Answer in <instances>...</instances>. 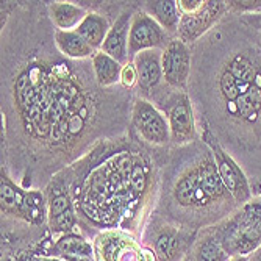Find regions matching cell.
Here are the masks:
<instances>
[{
    "mask_svg": "<svg viewBox=\"0 0 261 261\" xmlns=\"http://www.w3.org/2000/svg\"><path fill=\"white\" fill-rule=\"evenodd\" d=\"M49 216L52 225L60 231H69L75 224V215L67 193H57L49 202Z\"/></svg>",
    "mask_w": 261,
    "mask_h": 261,
    "instance_id": "obj_17",
    "label": "cell"
},
{
    "mask_svg": "<svg viewBox=\"0 0 261 261\" xmlns=\"http://www.w3.org/2000/svg\"><path fill=\"white\" fill-rule=\"evenodd\" d=\"M250 261H261V249L256 250V252L253 253V258H252Z\"/></svg>",
    "mask_w": 261,
    "mask_h": 261,
    "instance_id": "obj_27",
    "label": "cell"
},
{
    "mask_svg": "<svg viewBox=\"0 0 261 261\" xmlns=\"http://www.w3.org/2000/svg\"><path fill=\"white\" fill-rule=\"evenodd\" d=\"M236 16V14H234ZM261 23L238 16L221 30L213 50L210 110L228 153L261 189Z\"/></svg>",
    "mask_w": 261,
    "mask_h": 261,
    "instance_id": "obj_1",
    "label": "cell"
},
{
    "mask_svg": "<svg viewBox=\"0 0 261 261\" xmlns=\"http://www.w3.org/2000/svg\"><path fill=\"white\" fill-rule=\"evenodd\" d=\"M132 19H133L132 11H124L117 17L111 25L107 35V39L100 49L102 52L108 54L121 64H125L130 61L128 60V35H130Z\"/></svg>",
    "mask_w": 261,
    "mask_h": 261,
    "instance_id": "obj_10",
    "label": "cell"
},
{
    "mask_svg": "<svg viewBox=\"0 0 261 261\" xmlns=\"http://www.w3.org/2000/svg\"><path fill=\"white\" fill-rule=\"evenodd\" d=\"M122 66L117 60L110 57L108 54L99 50L94 54L92 57V70H94V77L99 86L107 88L113 86L116 83L121 82V70Z\"/></svg>",
    "mask_w": 261,
    "mask_h": 261,
    "instance_id": "obj_15",
    "label": "cell"
},
{
    "mask_svg": "<svg viewBox=\"0 0 261 261\" xmlns=\"http://www.w3.org/2000/svg\"><path fill=\"white\" fill-rule=\"evenodd\" d=\"M177 5L181 14L177 39L185 44L196 42L228 16L227 2L221 0H178Z\"/></svg>",
    "mask_w": 261,
    "mask_h": 261,
    "instance_id": "obj_4",
    "label": "cell"
},
{
    "mask_svg": "<svg viewBox=\"0 0 261 261\" xmlns=\"http://www.w3.org/2000/svg\"><path fill=\"white\" fill-rule=\"evenodd\" d=\"M168 121L171 128V139L175 144H188L193 142L196 138V119H194V110L193 103L186 94H181L172 103Z\"/></svg>",
    "mask_w": 261,
    "mask_h": 261,
    "instance_id": "obj_9",
    "label": "cell"
},
{
    "mask_svg": "<svg viewBox=\"0 0 261 261\" xmlns=\"http://www.w3.org/2000/svg\"><path fill=\"white\" fill-rule=\"evenodd\" d=\"M110 29H111V25L105 16H102L99 13H88L75 32L92 47L94 50L99 52L107 39Z\"/></svg>",
    "mask_w": 261,
    "mask_h": 261,
    "instance_id": "obj_13",
    "label": "cell"
},
{
    "mask_svg": "<svg viewBox=\"0 0 261 261\" xmlns=\"http://www.w3.org/2000/svg\"><path fill=\"white\" fill-rule=\"evenodd\" d=\"M161 52L160 49L146 50L138 54L132 61L138 72V85L142 91H152L160 85L163 79L161 66Z\"/></svg>",
    "mask_w": 261,
    "mask_h": 261,
    "instance_id": "obj_11",
    "label": "cell"
},
{
    "mask_svg": "<svg viewBox=\"0 0 261 261\" xmlns=\"http://www.w3.org/2000/svg\"><path fill=\"white\" fill-rule=\"evenodd\" d=\"M174 199L180 206L206 211H228L236 205L219 177L210 150L178 178L174 186Z\"/></svg>",
    "mask_w": 261,
    "mask_h": 261,
    "instance_id": "obj_2",
    "label": "cell"
},
{
    "mask_svg": "<svg viewBox=\"0 0 261 261\" xmlns=\"http://www.w3.org/2000/svg\"><path fill=\"white\" fill-rule=\"evenodd\" d=\"M163 79L172 88L183 89L191 72V52L180 39H169L161 52Z\"/></svg>",
    "mask_w": 261,
    "mask_h": 261,
    "instance_id": "obj_8",
    "label": "cell"
},
{
    "mask_svg": "<svg viewBox=\"0 0 261 261\" xmlns=\"http://www.w3.org/2000/svg\"><path fill=\"white\" fill-rule=\"evenodd\" d=\"M27 193L16 186L8 175L2 169V181H0V202H2V208L7 213H14V215L20 216L22 205L25 202Z\"/></svg>",
    "mask_w": 261,
    "mask_h": 261,
    "instance_id": "obj_18",
    "label": "cell"
},
{
    "mask_svg": "<svg viewBox=\"0 0 261 261\" xmlns=\"http://www.w3.org/2000/svg\"><path fill=\"white\" fill-rule=\"evenodd\" d=\"M186 261H191V259H186Z\"/></svg>",
    "mask_w": 261,
    "mask_h": 261,
    "instance_id": "obj_32",
    "label": "cell"
},
{
    "mask_svg": "<svg viewBox=\"0 0 261 261\" xmlns=\"http://www.w3.org/2000/svg\"><path fill=\"white\" fill-rule=\"evenodd\" d=\"M146 13H149L166 33H175L180 23V10L174 0H158V2H147Z\"/></svg>",
    "mask_w": 261,
    "mask_h": 261,
    "instance_id": "obj_16",
    "label": "cell"
},
{
    "mask_svg": "<svg viewBox=\"0 0 261 261\" xmlns=\"http://www.w3.org/2000/svg\"><path fill=\"white\" fill-rule=\"evenodd\" d=\"M55 44L58 47V50L72 60H83V58H89L94 57L96 50L75 32H61L57 30L55 32Z\"/></svg>",
    "mask_w": 261,
    "mask_h": 261,
    "instance_id": "obj_14",
    "label": "cell"
},
{
    "mask_svg": "<svg viewBox=\"0 0 261 261\" xmlns=\"http://www.w3.org/2000/svg\"><path fill=\"white\" fill-rule=\"evenodd\" d=\"M259 23H261V14H259Z\"/></svg>",
    "mask_w": 261,
    "mask_h": 261,
    "instance_id": "obj_31",
    "label": "cell"
},
{
    "mask_svg": "<svg viewBox=\"0 0 261 261\" xmlns=\"http://www.w3.org/2000/svg\"><path fill=\"white\" fill-rule=\"evenodd\" d=\"M41 261H61V259H58V258H44Z\"/></svg>",
    "mask_w": 261,
    "mask_h": 261,
    "instance_id": "obj_28",
    "label": "cell"
},
{
    "mask_svg": "<svg viewBox=\"0 0 261 261\" xmlns=\"http://www.w3.org/2000/svg\"><path fill=\"white\" fill-rule=\"evenodd\" d=\"M177 247H178V238H177V233L174 230L163 231L156 238V243H155L156 255L161 261L171 259L174 256Z\"/></svg>",
    "mask_w": 261,
    "mask_h": 261,
    "instance_id": "obj_22",
    "label": "cell"
},
{
    "mask_svg": "<svg viewBox=\"0 0 261 261\" xmlns=\"http://www.w3.org/2000/svg\"><path fill=\"white\" fill-rule=\"evenodd\" d=\"M125 89H132L135 85H138V72L133 61H128L122 66L121 70V82H119Z\"/></svg>",
    "mask_w": 261,
    "mask_h": 261,
    "instance_id": "obj_24",
    "label": "cell"
},
{
    "mask_svg": "<svg viewBox=\"0 0 261 261\" xmlns=\"http://www.w3.org/2000/svg\"><path fill=\"white\" fill-rule=\"evenodd\" d=\"M58 249L61 253H64V256H86V258L91 256V250H92L85 240L72 234L61 238L58 241Z\"/></svg>",
    "mask_w": 261,
    "mask_h": 261,
    "instance_id": "obj_21",
    "label": "cell"
},
{
    "mask_svg": "<svg viewBox=\"0 0 261 261\" xmlns=\"http://www.w3.org/2000/svg\"><path fill=\"white\" fill-rule=\"evenodd\" d=\"M230 261H250L249 255H234L230 258Z\"/></svg>",
    "mask_w": 261,
    "mask_h": 261,
    "instance_id": "obj_25",
    "label": "cell"
},
{
    "mask_svg": "<svg viewBox=\"0 0 261 261\" xmlns=\"http://www.w3.org/2000/svg\"><path fill=\"white\" fill-rule=\"evenodd\" d=\"M228 14L255 16L261 14V0H230L227 2Z\"/></svg>",
    "mask_w": 261,
    "mask_h": 261,
    "instance_id": "obj_23",
    "label": "cell"
},
{
    "mask_svg": "<svg viewBox=\"0 0 261 261\" xmlns=\"http://www.w3.org/2000/svg\"><path fill=\"white\" fill-rule=\"evenodd\" d=\"M202 139L205 146L211 152L213 158H215L216 168L219 172L221 180L224 181L228 193L234 199L236 205H244L253 199V188L250 185V180L246 174V171L241 168V164L236 161L231 153L221 144V141L216 138L215 132L206 124L202 132Z\"/></svg>",
    "mask_w": 261,
    "mask_h": 261,
    "instance_id": "obj_5",
    "label": "cell"
},
{
    "mask_svg": "<svg viewBox=\"0 0 261 261\" xmlns=\"http://www.w3.org/2000/svg\"><path fill=\"white\" fill-rule=\"evenodd\" d=\"M20 216L32 224H41L45 218V200L39 191H29L22 205Z\"/></svg>",
    "mask_w": 261,
    "mask_h": 261,
    "instance_id": "obj_20",
    "label": "cell"
},
{
    "mask_svg": "<svg viewBox=\"0 0 261 261\" xmlns=\"http://www.w3.org/2000/svg\"><path fill=\"white\" fill-rule=\"evenodd\" d=\"M259 199H261V189H259Z\"/></svg>",
    "mask_w": 261,
    "mask_h": 261,
    "instance_id": "obj_29",
    "label": "cell"
},
{
    "mask_svg": "<svg viewBox=\"0 0 261 261\" xmlns=\"http://www.w3.org/2000/svg\"><path fill=\"white\" fill-rule=\"evenodd\" d=\"M216 231L230 256L256 252L261 246V199L241 205Z\"/></svg>",
    "mask_w": 261,
    "mask_h": 261,
    "instance_id": "obj_3",
    "label": "cell"
},
{
    "mask_svg": "<svg viewBox=\"0 0 261 261\" xmlns=\"http://www.w3.org/2000/svg\"><path fill=\"white\" fill-rule=\"evenodd\" d=\"M49 13L54 25L61 32H72L77 30L79 25L86 17V10L69 4V2H54L49 5Z\"/></svg>",
    "mask_w": 261,
    "mask_h": 261,
    "instance_id": "obj_12",
    "label": "cell"
},
{
    "mask_svg": "<svg viewBox=\"0 0 261 261\" xmlns=\"http://www.w3.org/2000/svg\"><path fill=\"white\" fill-rule=\"evenodd\" d=\"M194 261H230V255L225 252L218 231L206 234L196 246Z\"/></svg>",
    "mask_w": 261,
    "mask_h": 261,
    "instance_id": "obj_19",
    "label": "cell"
},
{
    "mask_svg": "<svg viewBox=\"0 0 261 261\" xmlns=\"http://www.w3.org/2000/svg\"><path fill=\"white\" fill-rule=\"evenodd\" d=\"M168 33L160 23L146 11H138L133 14L130 35H128V60L132 61L138 54L164 49L168 45Z\"/></svg>",
    "mask_w": 261,
    "mask_h": 261,
    "instance_id": "obj_7",
    "label": "cell"
},
{
    "mask_svg": "<svg viewBox=\"0 0 261 261\" xmlns=\"http://www.w3.org/2000/svg\"><path fill=\"white\" fill-rule=\"evenodd\" d=\"M132 122L138 135L152 146H164L171 141L168 116H164L152 102L138 99L132 110Z\"/></svg>",
    "mask_w": 261,
    "mask_h": 261,
    "instance_id": "obj_6",
    "label": "cell"
},
{
    "mask_svg": "<svg viewBox=\"0 0 261 261\" xmlns=\"http://www.w3.org/2000/svg\"><path fill=\"white\" fill-rule=\"evenodd\" d=\"M259 45H261V36H259Z\"/></svg>",
    "mask_w": 261,
    "mask_h": 261,
    "instance_id": "obj_30",
    "label": "cell"
},
{
    "mask_svg": "<svg viewBox=\"0 0 261 261\" xmlns=\"http://www.w3.org/2000/svg\"><path fill=\"white\" fill-rule=\"evenodd\" d=\"M66 261H89L86 256H66Z\"/></svg>",
    "mask_w": 261,
    "mask_h": 261,
    "instance_id": "obj_26",
    "label": "cell"
}]
</instances>
